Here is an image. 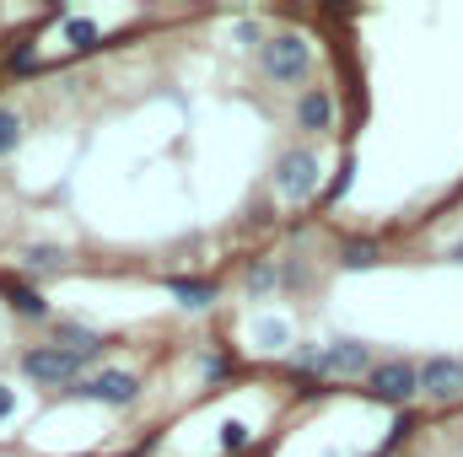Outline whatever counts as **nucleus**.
I'll use <instances>...</instances> for the list:
<instances>
[{
    "instance_id": "1",
    "label": "nucleus",
    "mask_w": 463,
    "mask_h": 457,
    "mask_svg": "<svg viewBox=\"0 0 463 457\" xmlns=\"http://www.w3.org/2000/svg\"><path fill=\"white\" fill-rule=\"evenodd\" d=\"M269 183H275V194H280V200H291V205L313 200V194H318V183H324L318 151H313V145H286V151L275 156V173H269Z\"/></svg>"
},
{
    "instance_id": "2",
    "label": "nucleus",
    "mask_w": 463,
    "mask_h": 457,
    "mask_svg": "<svg viewBox=\"0 0 463 457\" xmlns=\"http://www.w3.org/2000/svg\"><path fill=\"white\" fill-rule=\"evenodd\" d=\"M259 65L275 87H291V81H307L313 70V43L302 33H269L264 49H259Z\"/></svg>"
},
{
    "instance_id": "3",
    "label": "nucleus",
    "mask_w": 463,
    "mask_h": 457,
    "mask_svg": "<svg viewBox=\"0 0 463 457\" xmlns=\"http://www.w3.org/2000/svg\"><path fill=\"white\" fill-rule=\"evenodd\" d=\"M22 377H33V382H43V387H76L81 382V355H71V350H60V344H33V350H22Z\"/></svg>"
},
{
    "instance_id": "4",
    "label": "nucleus",
    "mask_w": 463,
    "mask_h": 457,
    "mask_svg": "<svg viewBox=\"0 0 463 457\" xmlns=\"http://www.w3.org/2000/svg\"><path fill=\"white\" fill-rule=\"evenodd\" d=\"M71 398H92V404H109V409H129V404L140 398V377L124 371V366H109V371H98V377H81V382L71 387Z\"/></svg>"
},
{
    "instance_id": "5",
    "label": "nucleus",
    "mask_w": 463,
    "mask_h": 457,
    "mask_svg": "<svg viewBox=\"0 0 463 457\" xmlns=\"http://www.w3.org/2000/svg\"><path fill=\"white\" fill-rule=\"evenodd\" d=\"M366 387L377 398H388V404H410V398H420V360H404V355L399 360H377Z\"/></svg>"
},
{
    "instance_id": "6",
    "label": "nucleus",
    "mask_w": 463,
    "mask_h": 457,
    "mask_svg": "<svg viewBox=\"0 0 463 457\" xmlns=\"http://www.w3.org/2000/svg\"><path fill=\"white\" fill-rule=\"evenodd\" d=\"M420 393L437 398V404L463 398V360L458 355H431V360H420Z\"/></svg>"
},
{
    "instance_id": "7",
    "label": "nucleus",
    "mask_w": 463,
    "mask_h": 457,
    "mask_svg": "<svg viewBox=\"0 0 463 457\" xmlns=\"http://www.w3.org/2000/svg\"><path fill=\"white\" fill-rule=\"evenodd\" d=\"M335 118H340V103L329 87H307L297 98V129L302 135H324V129H335Z\"/></svg>"
},
{
    "instance_id": "8",
    "label": "nucleus",
    "mask_w": 463,
    "mask_h": 457,
    "mask_svg": "<svg viewBox=\"0 0 463 457\" xmlns=\"http://www.w3.org/2000/svg\"><path fill=\"white\" fill-rule=\"evenodd\" d=\"M372 366L377 360H372V350L361 340H335L329 344V371L324 377H372Z\"/></svg>"
},
{
    "instance_id": "9",
    "label": "nucleus",
    "mask_w": 463,
    "mask_h": 457,
    "mask_svg": "<svg viewBox=\"0 0 463 457\" xmlns=\"http://www.w3.org/2000/svg\"><path fill=\"white\" fill-rule=\"evenodd\" d=\"M167 291H173V302H178V307H189V312H200V307H211V302H216V280H200V275H194V280H189V275H173V280H167Z\"/></svg>"
},
{
    "instance_id": "10",
    "label": "nucleus",
    "mask_w": 463,
    "mask_h": 457,
    "mask_svg": "<svg viewBox=\"0 0 463 457\" xmlns=\"http://www.w3.org/2000/svg\"><path fill=\"white\" fill-rule=\"evenodd\" d=\"M0 302H5V307H11L16 318H33V323H43V318H49V302H43V296H38L33 285H22V280H11Z\"/></svg>"
},
{
    "instance_id": "11",
    "label": "nucleus",
    "mask_w": 463,
    "mask_h": 457,
    "mask_svg": "<svg viewBox=\"0 0 463 457\" xmlns=\"http://www.w3.org/2000/svg\"><path fill=\"white\" fill-rule=\"evenodd\" d=\"M54 344L71 350V355H81V360H92V355L103 350V334H92V329H81V323H54Z\"/></svg>"
},
{
    "instance_id": "12",
    "label": "nucleus",
    "mask_w": 463,
    "mask_h": 457,
    "mask_svg": "<svg viewBox=\"0 0 463 457\" xmlns=\"http://www.w3.org/2000/svg\"><path fill=\"white\" fill-rule=\"evenodd\" d=\"M280 285H286V264H275V258L248 264V291H253V296H269V291H280Z\"/></svg>"
},
{
    "instance_id": "13",
    "label": "nucleus",
    "mask_w": 463,
    "mask_h": 457,
    "mask_svg": "<svg viewBox=\"0 0 463 457\" xmlns=\"http://www.w3.org/2000/svg\"><path fill=\"white\" fill-rule=\"evenodd\" d=\"M291 371L324 377V371H329V344H297V350H291Z\"/></svg>"
},
{
    "instance_id": "14",
    "label": "nucleus",
    "mask_w": 463,
    "mask_h": 457,
    "mask_svg": "<svg viewBox=\"0 0 463 457\" xmlns=\"http://www.w3.org/2000/svg\"><path fill=\"white\" fill-rule=\"evenodd\" d=\"M22 264H27L33 275H54V269L65 264V247H54V242H33V247L22 253Z\"/></svg>"
},
{
    "instance_id": "15",
    "label": "nucleus",
    "mask_w": 463,
    "mask_h": 457,
    "mask_svg": "<svg viewBox=\"0 0 463 457\" xmlns=\"http://www.w3.org/2000/svg\"><path fill=\"white\" fill-rule=\"evenodd\" d=\"M340 264L345 269H372L377 264V242L372 237H350L345 247H340Z\"/></svg>"
},
{
    "instance_id": "16",
    "label": "nucleus",
    "mask_w": 463,
    "mask_h": 457,
    "mask_svg": "<svg viewBox=\"0 0 463 457\" xmlns=\"http://www.w3.org/2000/svg\"><path fill=\"white\" fill-rule=\"evenodd\" d=\"M22 145V114L16 108H0V156H11Z\"/></svg>"
},
{
    "instance_id": "17",
    "label": "nucleus",
    "mask_w": 463,
    "mask_h": 457,
    "mask_svg": "<svg viewBox=\"0 0 463 457\" xmlns=\"http://www.w3.org/2000/svg\"><path fill=\"white\" fill-rule=\"evenodd\" d=\"M65 38H71V49H92V43H98V22L71 16V22H65Z\"/></svg>"
},
{
    "instance_id": "18",
    "label": "nucleus",
    "mask_w": 463,
    "mask_h": 457,
    "mask_svg": "<svg viewBox=\"0 0 463 457\" xmlns=\"http://www.w3.org/2000/svg\"><path fill=\"white\" fill-rule=\"evenodd\" d=\"M248 442H253V436H248V425H242V420H227V425H222V452H248Z\"/></svg>"
},
{
    "instance_id": "19",
    "label": "nucleus",
    "mask_w": 463,
    "mask_h": 457,
    "mask_svg": "<svg viewBox=\"0 0 463 457\" xmlns=\"http://www.w3.org/2000/svg\"><path fill=\"white\" fill-rule=\"evenodd\" d=\"M253 334H259V344H264V350H286V344H291V334H286V323H259Z\"/></svg>"
},
{
    "instance_id": "20",
    "label": "nucleus",
    "mask_w": 463,
    "mask_h": 457,
    "mask_svg": "<svg viewBox=\"0 0 463 457\" xmlns=\"http://www.w3.org/2000/svg\"><path fill=\"white\" fill-rule=\"evenodd\" d=\"M232 38H237L242 49H264V38H259V22H237V27H232Z\"/></svg>"
},
{
    "instance_id": "21",
    "label": "nucleus",
    "mask_w": 463,
    "mask_h": 457,
    "mask_svg": "<svg viewBox=\"0 0 463 457\" xmlns=\"http://www.w3.org/2000/svg\"><path fill=\"white\" fill-rule=\"evenodd\" d=\"M33 65H38V49H33V43L11 49V70H33Z\"/></svg>"
},
{
    "instance_id": "22",
    "label": "nucleus",
    "mask_w": 463,
    "mask_h": 457,
    "mask_svg": "<svg viewBox=\"0 0 463 457\" xmlns=\"http://www.w3.org/2000/svg\"><path fill=\"white\" fill-rule=\"evenodd\" d=\"M200 371H205V377H227L232 360H222V355H200Z\"/></svg>"
},
{
    "instance_id": "23",
    "label": "nucleus",
    "mask_w": 463,
    "mask_h": 457,
    "mask_svg": "<svg viewBox=\"0 0 463 457\" xmlns=\"http://www.w3.org/2000/svg\"><path fill=\"white\" fill-rule=\"evenodd\" d=\"M11 415H16V387L0 382V420H11Z\"/></svg>"
},
{
    "instance_id": "24",
    "label": "nucleus",
    "mask_w": 463,
    "mask_h": 457,
    "mask_svg": "<svg viewBox=\"0 0 463 457\" xmlns=\"http://www.w3.org/2000/svg\"><path fill=\"white\" fill-rule=\"evenodd\" d=\"M448 258H453V264H463V242H453V247H448Z\"/></svg>"
}]
</instances>
